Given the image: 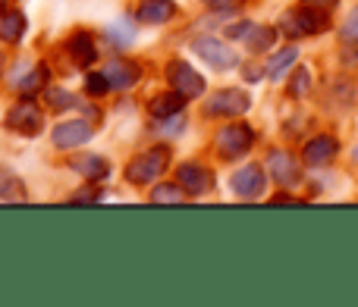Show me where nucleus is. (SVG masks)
Segmentation results:
<instances>
[{"label": "nucleus", "mask_w": 358, "mask_h": 307, "mask_svg": "<svg viewBox=\"0 0 358 307\" xmlns=\"http://www.w3.org/2000/svg\"><path fill=\"white\" fill-rule=\"evenodd\" d=\"M167 163H170V148L157 144V148H151V151L129 160V166H126V182H132V185L157 182V179L164 176V170H167Z\"/></svg>", "instance_id": "1"}, {"label": "nucleus", "mask_w": 358, "mask_h": 307, "mask_svg": "<svg viewBox=\"0 0 358 307\" xmlns=\"http://www.w3.org/2000/svg\"><path fill=\"white\" fill-rule=\"evenodd\" d=\"M283 35L289 38H305V35H317L321 29H327V16L321 13V6H299V10H289L280 16L277 25Z\"/></svg>", "instance_id": "2"}, {"label": "nucleus", "mask_w": 358, "mask_h": 307, "mask_svg": "<svg viewBox=\"0 0 358 307\" xmlns=\"http://www.w3.org/2000/svg\"><path fill=\"white\" fill-rule=\"evenodd\" d=\"M252 144H255V132H252V126H245V123H229L217 132V151H220L223 160L245 157V154L252 151Z\"/></svg>", "instance_id": "3"}, {"label": "nucleus", "mask_w": 358, "mask_h": 307, "mask_svg": "<svg viewBox=\"0 0 358 307\" xmlns=\"http://www.w3.org/2000/svg\"><path fill=\"white\" fill-rule=\"evenodd\" d=\"M3 126L10 132H19V135H41L44 129V110L35 104V100H19L16 107H10V113L3 117Z\"/></svg>", "instance_id": "4"}, {"label": "nucleus", "mask_w": 358, "mask_h": 307, "mask_svg": "<svg viewBox=\"0 0 358 307\" xmlns=\"http://www.w3.org/2000/svg\"><path fill=\"white\" fill-rule=\"evenodd\" d=\"M167 82L173 91H179L185 100H195L204 94V75L195 73V69L189 66L185 60H173L167 66Z\"/></svg>", "instance_id": "5"}, {"label": "nucleus", "mask_w": 358, "mask_h": 307, "mask_svg": "<svg viewBox=\"0 0 358 307\" xmlns=\"http://www.w3.org/2000/svg\"><path fill=\"white\" fill-rule=\"evenodd\" d=\"M192 50H195V57H201L204 63H210V66L220 69V73L236 69V63H239V57H236L220 38H198V41H192Z\"/></svg>", "instance_id": "6"}, {"label": "nucleus", "mask_w": 358, "mask_h": 307, "mask_svg": "<svg viewBox=\"0 0 358 307\" xmlns=\"http://www.w3.org/2000/svg\"><path fill=\"white\" fill-rule=\"evenodd\" d=\"M252 107V98L242 88H223L214 98L208 100V113L210 117H242Z\"/></svg>", "instance_id": "7"}, {"label": "nucleus", "mask_w": 358, "mask_h": 307, "mask_svg": "<svg viewBox=\"0 0 358 307\" xmlns=\"http://www.w3.org/2000/svg\"><path fill=\"white\" fill-rule=\"evenodd\" d=\"M92 135H94L92 123H85V119H69V123H60L50 132V142L60 151H73V148H79V144L92 142Z\"/></svg>", "instance_id": "8"}, {"label": "nucleus", "mask_w": 358, "mask_h": 307, "mask_svg": "<svg viewBox=\"0 0 358 307\" xmlns=\"http://www.w3.org/2000/svg\"><path fill=\"white\" fill-rule=\"evenodd\" d=\"M176 182L185 188V195L201 197V195H208V191L214 188V172H210L208 166H201V163H182L176 170Z\"/></svg>", "instance_id": "9"}, {"label": "nucleus", "mask_w": 358, "mask_h": 307, "mask_svg": "<svg viewBox=\"0 0 358 307\" xmlns=\"http://www.w3.org/2000/svg\"><path fill=\"white\" fill-rule=\"evenodd\" d=\"M264 185H267V179H264V170H261L258 163L242 166V170H236V176H233V191L239 197H245V201L264 195Z\"/></svg>", "instance_id": "10"}, {"label": "nucleus", "mask_w": 358, "mask_h": 307, "mask_svg": "<svg viewBox=\"0 0 358 307\" xmlns=\"http://www.w3.org/2000/svg\"><path fill=\"white\" fill-rule=\"evenodd\" d=\"M271 176H273V182H280L283 188H292V185L302 182V170H299L296 157L286 154V151L271 154Z\"/></svg>", "instance_id": "11"}, {"label": "nucleus", "mask_w": 358, "mask_h": 307, "mask_svg": "<svg viewBox=\"0 0 358 307\" xmlns=\"http://www.w3.org/2000/svg\"><path fill=\"white\" fill-rule=\"evenodd\" d=\"M104 73H107V79H110V88H117V91H129V88H136V82L142 79L138 66L132 60H126V57L110 60Z\"/></svg>", "instance_id": "12"}, {"label": "nucleus", "mask_w": 358, "mask_h": 307, "mask_svg": "<svg viewBox=\"0 0 358 307\" xmlns=\"http://www.w3.org/2000/svg\"><path fill=\"white\" fill-rule=\"evenodd\" d=\"M336 151H340L336 138H330V135H317V138H311V142L305 144L302 160H305L308 166H327L330 160L336 157Z\"/></svg>", "instance_id": "13"}, {"label": "nucleus", "mask_w": 358, "mask_h": 307, "mask_svg": "<svg viewBox=\"0 0 358 307\" xmlns=\"http://www.w3.org/2000/svg\"><path fill=\"white\" fill-rule=\"evenodd\" d=\"M69 170L79 172L88 182H101V179H107V172H110V163H107L104 157H98V154H82V157L69 160Z\"/></svg>", "instance_id": "14"}, {"label": "nucleus", "mask_w": 358, "mask_h": 307, "mask_svg": "<svg viewBox=\"0 0 358 307\" xmlns=\"http://www.w3.org/2000/svg\"><path fill=\"white\" fill-rule=\"evenodd\" d=\"M66 54L73 57L76 66H82V69L92 66L94 57H98V50H94V38L88 35V31H76V35L66 41Z\"/></svg>", "instance_id": "15"}, {"label": "nucleus", "mask_w": 358, "mask_h": 307, "mask_svg": "<svg viewBox=\"0 0 358 307\" xmlns=\"http://www.w3.org/2000/svg\"><path fill=\"white\" fill-rule=\"evenodd\" d=\"M182 107H185V98L179 91H164V94H155V98L148 100V110H151V117L155 119H164V117H173V113H182Z\"/></svg>", "instance_id": "16"}, {"label": "nucleus", "mask_w": 358, "mask_h": 307, "mask_svg": "<svg viewBox=\"0 0 358 307\" xmlns=\"http://www.w3.org/2000/svg\"><path fill=\"white\" fill-rule=\"evenodd\" d=\"M173 16V0H142L138 3V19L145 25H161Z\"/></svg>", "instance_id": "17"}, {"label": "nucleus", "mask_w": 358, "mask_h": 307, "mask_svg": "<svg viewBox=\"0 0 358 307\" xmlns=\"http://www.w3.org/2000/svg\"><path fill=\"white\" fill-rule=\"evenodd\" d=\"M277 31L280 29H267V25H252V29L245 31V47L252 50V54H267V50L273 47V41H277Z\"/></svg>", "instance_id": "18"}, {"label": "nucleus", "mask_w": 358, "mask_h": 307, "mask_svg": "<svg viewBox=\"0 0 358 307\" xmlns=\"http://www.w3.org/2000/svg\"><path fill=\"white\" fill-rule=\"evenodd\" d=\"M25 29H29V22H25V16L19 10H10L0 16V38L10 44H19L25 35Z\"/></svg>", "instance_id": "19"}, {"label": "nucleus", "mask_w": 358, "mask_h": 307, "mask_svg": "<svg viewBox=\"0 0 358 307\" xmlns=\"http://www.w3.org/2000/svg\"><path fill=\"white\" fill-rule=\"evenodd\" d=\"M296 57H299V50L296 47H283V50H277V54L267 60V75L271 79H280V75L286 73L289 66H296Z\"/></svg>", "instance_id": "20"}, {"label": "nucleus", "mask_w": 358, "mask_h": 307, "mask_svg": "<svg viewBox=\"0 0 358 307\" xmlns=\"http://www.w3.org/2000/svg\"><path fill=\"white\" fill-rule=\"evenodd\" d=\"M48 79H50V69L48 66H35L29 75H22V82H16V88L22 94H35V91H41V88L48 85Z\"/></svg>", "instance_id": "21"}, {"label": "nucleus", "mask_w": 358, "mask_h": 307, "mask_svg": "<svg viewBox=\"0 0 358 307\" xmlns=\"http://www.w3.org/2000/svg\"><path fill=\"white\" fill-rule=\"evenodd\" d=\"M185 197V188L179 182H164L151 191V201L155 204H179Z\"/></svg>", "instance_id": "22"}, {"label": "nucleus", "mask_w": 358, "mask_h": 307, "mask_svg": "<svg viewBox=\"0 0 358 307\" xmlns=\"http://www.w3.org/2000/svg\"><path fill=\"white\" fill-rule=\"evenodd\" d=\"M16 197H22V185H19V179L13 176V172L0 170V201H16Z\"/></svg>", "instance_id": "23"}, {"label": "nucleus", "mask_w": 358, "mask_h": 307, "mask_svg": "<svg viewBox=\"0 0 358 307\" xmlns=\"http://www.w3.org/2000/svg\"><path fill=\"white\" fill-rule=\"evenodd\" d=\"M308 88H311L308 69L299 66L296 73H292V79H289V94H292V98H305V94H308Z\"/></svg>", "instance_id": "24"}, {"label": "nucleus", "mask_w": 358, "mask_h": 307, "mask_svg": "<svg viewBox=\"0 0 358 307\" xmlns=\"http://www.w3.org/2000/svg\"><path fill=\"white\" fill-rule=\"evenodd\" d=\"M85 91L92 94V98H101V94L110 91V79H107V73H88L85 75Z\"/></svg>", "instance_id": "25"}, {"label": "nucleus", "mask_w": 358, "mask_h": 307, "mask_svg": "<svg viewBox=\"0 0 358 307\" xmlns=\"http://www.w3.org/2000/svg\"><path fill=\"white\" fill-rule=\"evenodd\" d=\"M44 100L50 104V110H66V107L76 104V98L69 91H57V88H50V91H44Z\"/></svg>", "instance_id": "26"}, {"label": "nucleus", "mask_w": 358, "mask_h": 307, "mask_svg": "<svg viewBox=\"0 0 358 307\" xmlns=\"http://www.w3.org/2000/svg\"><path fill=\"white\" fill-rule=\"evenodd\" d=\"M340 38L346 44H358V6L346 16V22H343V29H340Z\"/></svg>", "instance_id": "27"}, {"label": "nucleus", "mask_w": 358, "mask_h": 307, "mask_svg": "<svg viewBox=\"0 0 358 307\" xmlns=\"http://www.w3.org/2000/svg\"><path fill=\"white\" fill-rule=\"evenodd\" d=\"M182 126H185L182 113H173V117H164L161 123H157V132H161V135H179Z\"/></svg>", "instance_id": "28"}, {"label": "nucleus", "mask_w": 358, "mask_h": 307, "mask_svg": "<svg viewBox=\"0 0 358 307\" xmlns=\"http://www.w3.org/2000/svg\"><path fill=\"white\" fill-rule=\"evenodd\" d=\"M101 197V188H94V182H92V188H85V191H76L73 195V201H98Z\"/></svg>", "instance_id": "29"}, {"label": "nucleus", "mask_w": 358, "mask_h": 307, "mask_svg": "<svg viewBox=\"0 0 358 307\" xmlns=\"http://www.w3.org/2000/svg\"><path fill=\"white\" fill-rule=\"evenodd\" d=\"M210 10H236L239 6V0H208Z\"/></svg>", "instance_id": "30"}, {"label": "nucleus", "mask_w": 358, "mask_h": 307, "mask_svg": "<svg viewBox=\"0 0 358 307\" xmlns=\"http://www.w3.org/2000/svg\"><path fill=\"white\" fill-rule=\"evenodd\" d=\"M305 3H311V6H321V10H330V6H334L336 0H305Z\"/></svg>", "instance_id": "31"}, {"label": "nucleus", "mask_w": 358, "mask_h": 307, "mask_svg": "<svg viewBox=\"0 0 358 307\" xmlns=\"http://www.w3.org/2000/svg\"><path fill=\"white\" fill-rule=\"evenodd\" d=\"M0 75H3V54H0Z\"/></svg>", "instance_id": "32"}, {"label": "nucleus", "mask_w": 358, "mask_h": 307, "mask_svg": "<svg viewBox=\"0 0 358 307\" xmlns=\"http://www.w3.org/2000/svg\"><path fill=\"white\" fill-rule=\"evenodd\" d=\"M352 157H355V163H358V144H355V151H352Z\"/></svg>", "instance_id": "33"}]
</instances>
